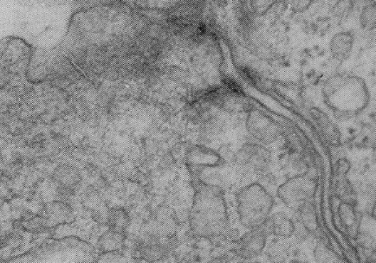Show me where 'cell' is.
<instances>
[{
    "mask_svg": "<svg viewBox=\"0 0 376 263\" xmlns=\"http://www.w3.org/2000/svg\"><path fill=\"white\" fill-rule=\"evenodd\" d=\"M34 48L18 37H6L0 41V69L7 75L26 74Z\"/></svg>",
    "mask_w": 376,
    "mask_h": 263,
    "instance_id": "cell-1",
    "label": "cell"
},
{
    "mask_svg": "<svg viewBox=\"0 0 376 263\" xmlns=\"http://www.w3.org/2000/svg\"><path fill=\"white\" fill-rule=\"evenodd\" d=\"M246 127L250 136L258 144H270L276 141L279 135L278 127L273 119L259 110L250 111Z\"/></svg>",
    "mask_w": 376,
    "mask_h": 263,
    "instance_id": "cell-2",
    "label": "cell"
},
{
    "mask_svg": "<svg viewBox=\"0 0 376 263\" xmlns=\"http://www.w3.org/2000/svg\"><path fill=\"white\" fill-rule=\"evenodd\" d=\"M269 149L258 143H248L238 151L236 162L247 171H261L267 168L271 162Z\"/></svg>",
    "mask_w": 376,
    "mask_h": 263,
    "instance_id": "cell-3",
    "label": "cell"
},
{
    "mask_svg": "<svg viewBox=\"0 0 376 263\" xmlns=\"http://www.w3.org/2000/svg\"><path fill=\"white\" fill-rule=\"evenodd\" d=\"M216 103L221 106V109L230 111V112H242V111L249 109L251 107L249 100L237 90L221 91L216 98Z\"/></svg>",
    "mask_w": 376,
    "mask_h": 263,
    "instance_id": "cell-4",
    "label": "cell"
},
{
    "mask_svg": "<svg viewBox=\"0 0 376 263\" xmlns=\"http://www.w3.org/2000/svg\"><path fill=\"white\" fill-rule=\"evenodd\" d=\"M352 45L353 37L351 34L342 33L335 35L331 41L332 53L339 58H346L350 53Z\"/></svg>",
    "mask_w": 376,
    "mask_h": 263,
    "instance_id": "cell-5",
    "label": "cell"
},
{
    "mask_svg": "<svg viewBox=\"0 0 376 263\" xmlns=\"http://www.w3.org/2000/svg\"><path fill=\"white\" fill-rule=\"evenodd\" d=\"M362 26L367 29H372L375 26V7L374 6H366L362 14Z\"/></svg>",
    "mask_w": 376,
    "mask_h": 263,
    "instance_id": "cell-6",
    "label": "cell"
},
{
    "mask_svg": "<svg viewBox=\"0 0 376 263\" xmlns=\"http://www.w3.org/2000/svg\"><path fill=\"white\" fill-rule=\"evenodd\" d=\"M311 2H307V1H298V2H294L293 3V9L295 11H303L306 9L307 6H309L310 5Z\"/></svg>",
    "mask_w": 376,
    "mask_h": 263,
    "instance_id": "cell-7",
    "label": "cell"
}]
</instances>
